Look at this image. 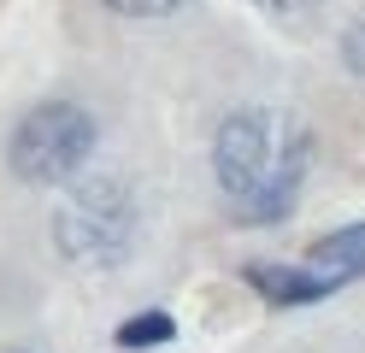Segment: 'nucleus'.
Listing matches in <instances>:
<instances>
[{
    "label": "nucleus",
    "instance_id": "1",
    "mask_svg": "<svg viewBox=\"0 0 365 353\" xmlns=\"http://www.w3.org/2000/svg\"><path fill=\"white\" fill-rule=\"evenodd\" d=\"M312 171V130L289 106H236L212 130V183L247 230L283 224Z\"/></svg>",
    "mask_w": 365,
    "mask_h": 353
},
{
    "label": "nucleus",
    "instance_id": "2",
    "mask_svg": "<svg viewBox=\"0 0 365 353\" xmlns=\"http://www.w3.org/2000/svg\"><path fill=\"white\" fill-rule=\"evenodd\" d=\"M142 235V206H135L124 177H88L53 212V247L83 271H112L135 253Z\"/></svg>",
    "mask_w": 365,
    "mask_h": 353
},
{
    "label": "nucleus",
    "instance_id": "3",
    "mask_svg": "<svg viewBox=\"0 0 365 353\" xmlns=\"http://www.w3.org/2000/svg\"><path fill=\"white\" fill-rule=\"evenodd\" d=\"M95 112L77 106V101H41L12 124L6 141V165L18 183L30 188H53V183H71L88 153H95Z\"/></svg>",
    "mask_w": 365,
    "mask_h": 353
},
{
    "label": "nucleus",
    "instance_id": "4",
    "mask_svg": "<svg viewBox=\"0 0 365 353\" xmlns=\"http://www.w3.org/2000/svg\"><path fill=\"white\" fill-rule=\"evenodd\" d=\"M242 282H247L259 300H271V306H318V300L341 295L336 282L318 277L312 265H247Z\"/></svg>",
    "mask_w": 365,
    "mask_h": 353
},
{
    "label": "nucleus",
    "instance_id": "5",
    "mask_svg": "<svg viewBox=\"0 0 365 353\" xmlns=\"http://www.w3.org/2000/svg\"><path fill=\"white\" fill-rule=\"evenodd\" d=\"M301 265H312L318 277H330L336 289L359 282V277H365V224H341V230H330L324 242H312V247H307Z\"/></svg>",
    "mask_w": 365,
    "mask_h": 353
},
{
    "label": "nucleus",
    "instance_id": "6",
    "mask_svg": "<svg viewBox=\"0 0 365 353\" xmlns=\"http://www.w3.org/2000/svg\"><path fill=\"white\" fill-rule=\"evenodd\" d=\"M171 336H177V318H171V312H135V318L118 324V347H130V353H142V347H165Z\"/></svg>",
    "mask_w": 365,
    "mask_h": 353
},
{
    "label": "nucleus",
    "instance_id": "7",
    "mask_svg": "<svg viewBox=\"0 0 365 353\" xmlns=\"http://www.w3.org/2000/svg\"><path fill=\"white\" fill-rule=\"evenodd\" d=\"M341 65H348V77H359L365 83V12L341 30Z\"/></svg>",
    "mask_w": 365,
    "mask_h": 353
},
{
    "label": "nucleus",
    "instance_id": "8",
    "mask_svg": "<svg viewBox=\"0 0 365 353\" xmlns=\"http://www.w3.org/2000/svg\"><path fill=\"white\" fill-rule=\"evenodd\" d=\"M106 12H118V18H171L182 0H101Z\"/></svg>",
    "mask_w": 365,
    "mask_h": 353
},
{
    "label": "nucleus",
    "instance_id": "9",
    "mask_svg": "<svg viewBox=\"0 0 365 353\" xmlns=\"http://www.w3.org/2000/svg\"><path fill=\"white\" fill-rule=\"evenodd\" d=\"M254 6H259L265 18H307L318 0H254Z\"/></svg>",
    "mask_w": 365,
    "mask_h": 353
}]
</instances>
